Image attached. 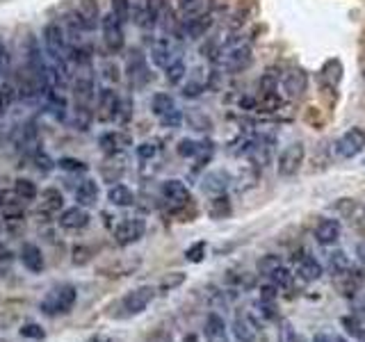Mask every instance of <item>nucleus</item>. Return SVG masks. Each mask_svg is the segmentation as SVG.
Wrapping results in <instances>:
<instances>
[{
    "mask_svg": "<svg viewBox=\"0 0 365 342\" xmlns=\"http://www.w3.org/2000/svg\"><path fill=\"white\" fill-rule=\"evenodd\" d=\"M112 14L126 23L131 18V0H112Z\"/></svg>",
    "mask_w": 365,
    "mask_h": 342,
    "instance_id": "obj_39",
    "label": "nucleus"
},
{
    "mask_svg": "<svg viewBox=\"0 0 365 342\" xmlns=\"http://www.w3.org/2000/svg\"><path fill=\"white\" fill-rule=\"evenodd\" d=\"M258 328H256V322L249 315L238 313L233 319V336L238 338V342H254Z\"/></svg>",
    "mask_w": 365,
    "mask_h": 342,
    "instance_id": "obj_24",
    "label": "nucleus"
},
{
    "mask_svg": "<svg viewBox=\"0 0 365 342\" xmlns=\"http://www.w3.org/2000/svg\"><path fill=\"white\" fill-rule=\"evenodd\" d=\"M160 194H163L165 203L171 208V210H180V208H185L190 203V190L187 185L178 181V178H169L163 183L160 187Z\"/></svg>",
    "mask_w": 365,
    "mask_h": 342,
    "instance_id": "obj_13",
    "label": "nucleus"
},
{
    "mask_svg": "<svg viewBox=\"0 0 365 342\" xmlns=\"http://www.w3.org/2000/svg\"><path fill=\"white\" fill-rule=\"evenodd\" d=\"M99 183L87 178V181H82L78 187H76V201L78 205L82 208H89V205H96V201H99Z\"/></svg>",
    "mask_w": 365,
    "mask_h": 342,
    "instance_id": "obj_26",
    "label": "nucleus"
},
{
    "mask_svg": "<svg viewBox=\"0 0 365 342\" xmlns=\"http://www.w3.org/2000/svg\"><path fill=\"white\" fill-rule=\"evenodd\" d=\"M156 153H158V146L153 144V141H144V144L137 146V158L139 160H151V158H156Z\"/></svg>",
    "mask_w": 365,
    "mask_h": 342,
    "instance_id": "obj_45",
    "label": "nucleus"
},
{
    "mask_svg": "<svg viewBox=\"0 0 365 342\" xmlns=\"http://www.w3.org/2000/svg\"><path fill=\"white\" fill-rule=\"evenodd\" d=\"M87 342H112L110 338H107V336H101V333H96V336H92Z\"/></svg>",
    "mask_w": 365,
    "mask_h": 342,
    "instance_id": "obj_51",
    "label": "nucleus"
},
{
    "mask_svg": "<svg viewBox=\"0 0 365 342\" xmlns=\"http://www.w3.org/2000/svg\"><path fill=\"white\" fill-rule=\"evenodd\" d=\"M103 71H105L103 75H105L107 80H114V82L119 80V69H116V66H112V64H105V66H103Z\"/></svg>",
    "mask_w": 365,
    "mask_h": 342,
    "instance_id": "obj_49",
    "label": "nucleus"
},
{
    "mask_svg": "<svg viewBox=\"0 0 365 342\" xmlns=\"http://www.w3.org/2000/svg\"><path fill=\"white\" fill-rule=\"evenodd\" d=\"M0 342H5V340H0Z\"/></svg>",
    "mask_w": 365,
    "mask_h": 342,
    "instance_id": "obj_55",
    "label": "nucleus"
},
{
    "mask_svg": "<svg viewBox=\"0 0 365 342\" xmlns=\"http://www.w3.org/2000/svg\"><path fill=\"white\" fill-rule=\"evenodd\" d=\"M203 87H206V85H203L201 80H190L185 87H182V94H185L187 98H195V96H199L203 92Z\"/></svg>",
    "mask_w": 365,
    "mask_h": 342,
    "instance_id": "obj_46",
    "label": "nucleus"
},
{
    "mask_svg": "<svg viewBox=\"0 0 365 342\" xmlns=\"http://www.w3.org/2000/svg\"><path fill=\"white\" fill-rule=\"evenodd\" d=\"M58 222L64 230H82L89 224V213L85 210L82 205H73V208H67V210H62Z\"/></svg>",
    "mask_w": 365,
    "mask_h": 342,
    "instance_id": "obj_16",
    "label": "nucleus"
},
{
    "mask_svg": "<svg viewBox=\"0 0 365 342\" xmlns=\"http://www.w3.org/2000/svg\"><path fill=\"white\" fill-rule=\"evenodd\" d=\"M21 338H30V340H44V328H41L39 324H35V322H28V324H23L21 326Z\"/></svg>",
    "mask_w": 365,
    "mask_h": 342,
    "instance_id": "obj_40",
    "label": "nucleus"
},
{
    "mask_svg": "<svg viewBox=\"0 0 365 342\" xmlns=\"http://www.w3.org/2000/svg\"><path fill=\"white\" fill-rule=\"evenodd\" d=\"M334 279H336V288L345 294V296H352V294H356L359 288H361V283H363V277H361V272L354 267L345 269V272H340V274H334Z\"/></svg>",
    "mask_w": 365,
    "mask_h": 342,
    "instance_id": "obj_20",
    "label": "nucleus"
},
{
    "mask_svg": "<svg viewBox=\"0 0 365 342\" xmlns=\"http://www.w3.org/2000/svg\"><path fill=\"white\" fill-rule=\"evenodd\" d=\"M151 60H153L156 66H160V69H167V66H169L171 62L180 60L176 43L171 41L169 37H160V39H156V41H153V46H151Z\"/></svg>",
    "mask_w": 365,
    "mask_h": 342,
    "instance_id": "obj_15",
    "label": "nucleus"
},
{
    "mask_svg": "<svg viewBox=\"0 0 365 342\" xmlns=\"http://www.w3.org/2000/svg\"><path fill=\"white\" fill-rule=\"evenodd\" d=\"M182 281H185V277H182V274H171V277H167L163 283H160V288H163V290H171V288H176V285H180Z\"/></svg>",
    "mask_w": 365,
    "mask_h": 342,
    "instance_id": "obj_47",
    "label": "nucleus"
},
{
    "mask_svg": "<svg viewBox=\"0 0 365 342\" xmlns=\"http://www.w3.org/2000/svg\"><path fill=\"white\" fill-rule=\"evenodd\" d=\"M16 96H18V90L12 82H3V85H0V114H5L7 109L14 105Z\"/></svg>",
    "mask_w": 365,
    "mask_h": 342,
    "instance_id": "obj_33",
    "label": "nucleus"
},
{
    "mask_svg": "<svg viewBox=\"0 0 365 342\" xmlns=\"http://www.w3.org/2000/svg\"><path fill=\"white\" fill-rule=\"evenodd\" d=\"M342 324H345V326H349V333H352V336H356V338H363V328H361V324H356V322H354L352 317H345V319H342Z\"/></svg>",
    "mask_w": 365,
    "mask_h": 342,
    "instance_id": "obj_48",
    "label": "nucleus"
},
{
    "mask_svg": "<svg viewBox=\"0 0 365 342\" xmlns=\"http://www.w3.org/2000/svg\"><path fill=\"white\" fill-rule=\"evenodd\" d=\"M356 253H359V260H361V264L365 267V242H363V245H359Z\"/></svg>",
    "mask_w": 365,
    "mask_h": 342,
    "instance_id": "obj_52",
    "label": "nucleus"
},
{
    "mask_svg": "<svg viewBox=\"0 0 365 342\" xmlns=\"http://www.w3.org/2000/svg\"><path fill=\"white\" fill-rule=\"evenodd\" d=\"M107 201L116 208H128L135 203V194L131 187L126 185H112L110 190H107Z\"/></svg>",
    "mask_w": 365,
    "mask_h": 342,
    "instance_id": "obj_28",
    "label": "nucleus"
},
{
    "mask_svg": "<svg viewBox=\"0 0 365 342\" xmlns=\"http://www.w3.org/2000/svg\"><path fill=\"white\" fill-rule=\"evenodd\" d=\"M210 144H201V141H195V139H180L178 141V156L182 158H203L208 160L210 156Z\"/></svg>",
    "mask_w": 365,
    "mask_h": 342,
    "instance_id": "obj_27",
    "label": "nucleus"
},
{
    "mask_svg": "<svg viewBox=\"0 0 365 342\" xmlns=\"http://www.w3.org/2000/svg\"><path fill=\"white\" fill-rule=\"evenodd\" d=\"M306 85H308V75L302 69H290L278 78V90H281L283 98H288V101L302 98L306 92Z\"/></svg>",
    "mask_w": 365,
    "mask_h": 342,
    "instance_id": "obj_9",
    "label": "nucleus"
},
{
    "mask_svg": "<svg viewBox=\"0 0 365 342\" xmlns=\"http://www.w3.org/2000/svg\"><path fill=\"white\" fill-rule=\"evenodd\" d=\"M78 301V288L71 283H62V285H55V288H50L44 296H41L39 301V311L44 313L46 317H58V315H64L69 313L73 306Z\"/></svg>",
    "mask_w": 365,
    "mask_h": 342,
    "instance_id": "obj_2",
    "label": "nucleus"
},
{
    "mask_svg": "<svg viewBox=\"0 0 365 342\" xmlns=\"http://www.w3.org/2000/svg\"><path fill=\"white\" fill-rule=\"evenodd\" d=\"M128 78H131L133 85H146L148 80V66H146V58L139 50H135L131 58H128Z\"/></svg>",
    "mask_w": 365,
    "mask_h": 342,
    "instance_id": "obj_22",
    "label": "nucleus"
},
{
    "mask_svg": "<svg viewBox=\"0 0 365 342\" xmlns=\"http://www.w3.org/2000/svg\"><path fill=\"white\" fill-rule=\"evenodd\" d=\"M334 342H347V340H345V338H340V336H336V338H334Z\"/></svg>",
    "mask_w": 365,
    "mask_h": 342,
    "instance_id": "obj_54",
    "label": "nucleus"
},
{
    "mask_svg": "<svg viewBox=\"0 0 365 342\" xmlns=\"http://www.w3.org/2000/svg\"><path fill=\"white\" fill-rule=\"evenodd\" d=\"M206 3L208 0H180V12L185 16H192V14H201L206 12Z\"/></svg>",
    "mask_w": 365,
    "mask_h": 342,
    "instance_id": "obj_38",
    "label": "nucleus"
},
{
    "mask_svg": "<svg viewBox=\"0 0 365 342\" xmlns=\"http://www.w3.org/2000/svg\"><path fill=\"white\" fill-rule=\"evenodd\" d=\"M313 342H334V338L325 333V336H315V338H313Z\"/></svg>",
    "mask_w": 365,
    "mask_h": 342,
    "instance_id": "obj_53",
    "label": "nucleus"
},
{
    "mask_svg": "<svg viewBox=\"0 0 365 342\" xmlns=\"http://www.w3.org/2000/svg\"><path fill=\"white\" fill-rule=\"evenodd\" d=\"M185 73H187L185 62L176 60V62H171L167 69H165V78H167L169 85H180L182 80H185Z\"/></svg>",
    "mask_w": 365,
    "mask_h": 342,
    "instance_id": "obj_34",
    "label": "nucleus"
},
{
    "mask_svg": "<svg viewBox=\"0 0 365 342\" xmlns=\"http://www.w3.org/2000/svg\"><path fill=\"white\" fill-rule=\"evenodd\" d=\"M153 299H156V290L151 285H142V288L131 290L119 301V317H135L139 313H144Z\"/></svg>",
    "mask_w": 365,
    "mask_h": 342,
    "instance_id": "obj_5",
    "label": "nucleus"
},
{
    "mask_svg": "<svg viewBox=\"0 0 365 342\" xmlns=\"http://www.w3.org/2000/svg\"><path fill=\"white\" fill-rule=\"evenodd\" d=\"M14 192L16 196L21 198V201H35V198L39 196V190H37V185L32 183L30 178H16L14 183Z\"/></svg>",
    "mask_w": 365,
    "mask_h": 342,
    "instance_id": "obj_31",
    "label": "nucleus"
},
{
    "mask_svg": "<svg viewBox=\"0 0 365 342\" xmlns=\"http://www.w3.org/2000/svg\"><path fill=\"white\" fill-rule=\"evenodd\" d=\"M160 124H163L165 128H178L182 124V112L178 107H174L169 114H165L163 119H160Z\"/></svg>",
    "mask_w": 365,
    "mask_h": 342,
    "instance_id": "obj_44",
    "label": "nucleus"
},
{
    "mask_svg": "<svg viewBox=\"0 0 365 342\" xmlns=\"http://www.w3.org/2000/svg\"><path fill=\"white\" fill-rule=\"evenodd\" d=\"M9 258H12V251H9L3 242H0V264L3 262H9Z\"/></svg>",
    "mask_w": 365,
    "mask_h": 342,
    "instance_id": "obj_50",
    "label": "nucleus"
},
{
    "mask_svg": "<svg viewBox=\"0 0 365 342\" xmlns=\"http://www.w3.org/2000/svg\"><path fill=\"white\" fill-rule=\"evenodd\" d=\"M144 7H146V16H148V21H151V26H156L165 14L167 0H144Z\"/></svg>",
    "mask_w": 365,
    "mask_h": 342,
    "instance_id": "obj_35",
    "label": "nucleus"
},
{
    "mask_svg": "<svg viewBox=\"0 0 365 342\" xmlns=\"http://www.w3.org/2000/svg\"><path fill=\"white\" fill-rule=\"evenodd\" d=\"M229 187V176L224 171H214L210 176H206V181H203V190H206L208 194H224Z\"/></svg>",
    "mask_w": 365,
    "mask_h": 342,
    "instance_id": "obj_30",
    "label": "nucleus"
},
{
    "mask_svg": "<svg viewBox=\"0 0 365 342\" xmlns=\"http://www.w3.org/2000/svg\"><path fill=\"white\" fill-rule=\"evenodd\" d=\"M146 233V222L142 217H131L124 219V222L114 228V242L119 247H131L135 242H139Z\"/></svg>",
    "mask_w": 365,
    "mask_h": 342,
    "instance_id": "obj_10",
    "label": "nucleus"
},
{
    "mask_svg": "<svg viewBox=\"0 0 365 342\" xmlns=\"http://www.w3.org/2000/svg\"><path fill=\"white\" fill-rule=\"evenodd\" d=\"M73 18L78 21V26L82 30H96V26H101V7H99V0H78V7H76V14Z\"/></svg>",
    "mask_w": 365,
    "mask_h": 342,
    "instance_id": "obj_14",
    "label": "nucleus"
},
{
    "mask_svg": "<svg viewBox=\"0 0 365 342\" xmlns=\"http://www.w3.org/2000/svg\"><path fill=\"white\" fill-rule=\"evenodd\" d=\"M37 198H39V213L44 215H58L64 208V194L58 187H46V190H41Z\"/></svg>",
    "mask_w": 365,
    "mask_h": 342,
    "instance_id": "obj_21",
    "label": "nucleus"
},
{
    "mask_svg": "<svg viewBox=\"0 0 365 342\" xmlns=\"http://www.w3.org/2000/svg\"><path fill=\"white\" fill-rule=\"evenodd\" d=\"M55 164L67 173H85L87 171V164H85L82 160H76V158H60Z\"/></svg>",
    "mask_w": 365,
    "mask_h": 342,
    "instance_id": "obj_37",
    "label": "nucleus"
},
{
    "mask_svg": "<svg viewBox=\"0 0 365 342\" xmlns=\"http://www.w3.org/2000/svg\"><path fill=\"white\" fill-rule=\"evenodd\" d=\"M363 149H365V130L363 128H349L345 135L336 141V153L342 160L356 158Z\"/></svg>",
    "mask_w": 365,
    "mask_h": 342,
    "instance_id": "obj_12",
    "label": "nucleus"
},
{
    "mask_svg": "<svg viewBox=\"0 0 365 342\" xmlns=\"http://www.w3.org/2000/svg\"><path fill=\"white\" fill-rule=\"evenodd\" d=\"M32 158H35V162H37V169H39V171L48 173V171L53 169V160L48 158V153H46L44 149H37L35 153H32Z\"/></svg>",
    "mask_w": 365,
    "mask_h": 342,
    "instance_id": "obj_43",
    "label": "nucleus"
},
{
    "mask_svg": "<svg viewBox=\"0 0 365 342\" xmlns=\"http://www.w3.org/2000/svg\"><path fill=\"white\" fill-rule=\"evenodd\" d=\"M340 233H342V226H340L338 219H320V222L315 224V240L322 247L336 245V242L340 240Z\"/></svg>",
    "mask_w": 365,
    "mask_h": 342,
    "instance_id": "obj_17",
    "label": "nucleus"
},
{
    "mask_svg": "<svg viewBox=\"0 0 365 342\" xmlns=\"http://www.w3.org/2000/svg\"><path fill=\"white\" fill-rule=\"evenodd\" d=\"M174 107H176V103H174V98H171L169 94H156L151 98V109H153V114L158 119H163L165 114H169Z\"/></svg>",
    "mask_w": 365,
    "mask_h": 342,
    "instance_id": "obj_32",
    "label": "nucleus"
},
{
    "mask_svg": "<svg viewBox=\"0 0 365 342\" xmlns=\"http://www.w3.org/2000/svg\"><path fill=\"white\" fill-rule=\"evenodd\" d=\"M121 109H124V101L114 90L105 87V90L99 92V98H96V119H99L101 124H112V121H116L121 117Z\"/></svg>",
    "mask_w": 365,
    "mask_h": 342,
    "instance_id": "obj_6",
    "label": "nucleus"
},
{
    "mask_svg": "<svg viewBox=\"0 0 365 342\" xmlns=\"http://www.w3.org/2000/svg\"><path fill=\"white\" fill-rule=\"evenodd\" d=\"M203 336H206V342H231L227 322L217 313H208L206 324H203Z\"/></svg>",
    "mask_w": 365,
    "mask_h": 342,
    "instance_id": "obj_19",
    "label": "nucleus"
},
{
    "mask_svg": "<svg viewBox=\"0 0 365 342\" xmlns=\"http://www.w3.org/2000/svg\"><path fill=\"white\" fill-rule=\"evenodd\" d=\"M304 160H306V146L302 144V141H293V144L281 151V156H278V160H276L278 176H281V178L295 176L299 169H302Z\"/></svg>",
    "mask_w": 365,
    "mask_h": 342,
    "instance_id": "obj_7",
    "label": "nucleus"
},
{
    "mask_svg": "<svg viewBox=\"0 0 365 342\" xmlns=\"http://www.w3.org/2000/svg\"><path fill=\"white\" fill-rule=\"evenodd\" d=\"M101 30H103V41H105V48L110 53H119L124 48V21L116 18L112 12L105 14L101 18Z\"/></svg>",
    "mask_w": 365,
    "mask_h": 342,
    "instance_id": "obj_11",
    "label": "nucleus"
},
{
    "mask_svg": "<svg viewBox=\"0 0 365 342\" xmlns=\"http://www.w3.org/2000/svg\"><path fill=\"white\" fill-rule=\"evenodd\" d=\"M41 41H44V53L48 55V62L55 66H67L71 62V46L67 30L62 28L60 21H48L41 32Z\"/></svg>",
    "mask_w": 365,
    "mask_h": 342,
    "instance_id": "obj_1",
    "label": "nucleus"
},
{
    "mask_svg": "<svg viewBox=\"0 0 365 342\" xmlns=\"http://www.w3.org/2000/svg\"><path fill=\"white\" fill-rule=\"evenodd\" d=\"M219 66L227 73H240L246 66L251 64V48L246 41H233L227 43L222 50H217V58H214Z\"/></svg>",
    "mask_w": 365,
    "mask_h": 342,
    "instance_id": "obj_3",
    "label": "nucleus"
},
{
    "mask_svg": "<svg viewBox=\"0 0 365 342\" xmlns=\"http://www.w3.org/2000/svg\"><path fill=\"white\" fill-rule=\"evenodd\" d=\"M293 272L304 283H313L322 277V264L310 251H297L293 256Z\"/></svg>",
    "mask_w": 365,
    "mask_h": 342,
    "instance_id": "obj_8",
    "label": "nucleus"
},
{
    "mask_svg": "<svg viewBox=\"0 0 365 342\" xmlns=\"http://www.w3.org/2000/svg\"><path fill=\"white\" fill-rule=\"evenodd\" d=\"M258 272L263 274V277H267V281H270L278 290L293 288L295 272H293V267H288V264L278 256H263L258 260Z\"/></svg>",
    "mask_w": 365,
    "mask_h": 342,
    "instance_id": "obj_4",
    "label": "nucleus"
},
{
    "mask_svg": "<svg viewBox=\"0 0 365 342\" xmlns=\"http://www.w3.org/2000/svg\"><path fill=\"white\" fill-rule=\"evenodd\" d=\"M352 267V260L345 251H336V253H331V258H329V269L331 274H340V272H345Z\"/></svg>",
    "mask_w": 365,
    "mask_h": 342,
    "instance_id": "obj_36",
    "label": "nucleus"
},
{
    "mask_svg": "<svg viewBox=\"0 0 365 342\" xmlns=\"http://www.w3.org/2000/svg\"><path fill=\"white\" fill-rule=\"evenodd\" d=\"M44 101H46V109L48 112L55 117L58 121H64L67 119V109H69V103H67V96H64L62 92L58 90H48L46 96H44Z\"/></svg>",
    "mask_w": 365,
    "mask_h": 342,
    "instance_id": "obj_25",
    "label": "nucleus"
},
{
    "mask_svg": "<svg viewBox=\"0 0 365 342\" xmlns=\"http://www.w3.org/2000/svg\"><path fill=\"white\" fill-rule=\"evenodd\" d=\"M203 256H206V242H197L185 251V260L187 262H201Z\"/></svg>",
    "mask_w": 365,
    "mask_h": 342,
    "instance_id": "obj_41",
    "label": "nucleus"
},
{
    "mask_svg": "<svg viewBox=\"0 0 365 342\" xmlns=\"http://www.w3.org/2000/svg\"><path fill=\"white\" fill-rule=\"evenodd\" d=\"M210 26H212V14L208 12V9H206V12H201V14L185 16V21H182V30H185V35L190 39L203 37L210 30Z\"/></svg>",
    "mask_w": 365,
    "mask_h": 342,
    "instance_id": "obj_18",
    "label": "nucleus"
},
{
    "mask_svg": "<svg viewBox=\"0 0 365 342\" xmlns=\"http://www.w3.org/2000/svg\"><path fill=\"white\" fill-rule=\"evenodd\" d=\"M9 66H12V58H9V48H7L5 39L0 37V75H3V78L9 73Z\"/></svg>",
    "mask_w": 365,
    "mask_h": 342,
    "instance_id": "obj_42",
    "label": "nucleus"
},
{
    "mask_svg": "<svg viewBox=\"0 0 365 342\" xmlns=\"http://www.w3.org/2000/svg\"><path fill=\"white\" fill-rule=\"evenodd\" d=\"M21 262H23V267L28 272H41L44 269V253L37 245H32V242H26L23 247H21V253H18Z\"/></svg>",
    "mask_w": 365,
    "mask_h": 342,
    "instance_id": "obj_23",
    "label": "nucleus"
},
{
    "mask_svg": "<svg viewBox=\"0 0 365 342\" xmlns=\"http://www.w3.org/2000/svg\"><path fill=\"white\" fill-rule=\"evenodd\" d=\"M128 144H131V139L121 135V132H105L101 137V149H103V153H107V156H114V153L124 151Z\"/></svg>",
    "mask_w": 365,
    "mask_h": 342,
    "instance_id": "obj_29",
    "label": "nucleus"
}]
</instances>
